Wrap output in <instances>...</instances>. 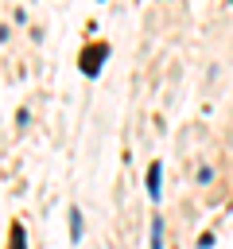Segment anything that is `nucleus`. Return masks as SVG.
<instances>
[{
	"instance_id": "1",
	"label": "nucleus",
	"mask_w": 233,
	"mask_h": 249,
	"mask_svg": "<svg viewBox=\"0 0 233 249\" xmlns=\"http://www.w3.org/2000/svg\"><path fill=\"white\" fill-rule=\"evenodd\" d=\"M105 58H109V43H85V47H82L78 66H82V74H85V78H97Z\"/></svg>"
},
{
	"instance_id": "2",
	"label": "nucleus",
	"mask_w": 233,
	"mask_h": 249,
	"mask_svg": "<svg viewBox=\"0 0 233 249\" xmlns=\"http://www.w3.org/2000/svg\"><path fill=\"white\" fill-rule=\"evenodd\" d=\"M144 187H148V198H151V202H159V198H163V160H151V163H148Z\"/></svg>"
},
{
	"instance_id": "3",
	"label": "nucleus",
	"mask_w": 233,
	"mask_h": 249,
	"mask_svg": "<svg viewBox=\"0 0 233 249\" xmlns=\"http://www.w3.org/2000/svg\"><path fill=\"white\" fill-rule=\"evenodd\" d=\"M66 218H70V241L82 245V237H85V214H82V206L74 202V206L66 210Z\"/></svg>"
},
{
	"instance_id": "4",
	"label": "nucleus",
	"mask_w": 233,
	"mask_h": 249,
	"mask_svg": "<svg viewBox=\"0 0 233 249\" xmlns=\"http://www.w3.org/2000/svg\"><path fill=\"white\" fill-rule=\"evenodd\" d=\"M8 249H27V230H23V222H12V233H8Z\"/></svg>"
},
{
	"instance_id": "5",
	"label": "nucleus",
	"mask_w": 233,
	"mask_h": 249,
	"mask_svg": "<svg viewBox=\"0 0 233 249\" xmlns=\"http://www.w3.org/2000/svg\"><path fill=\"white\" fill-rule=\"evenodd\" d=\"M148 249H163V218H159V214L151 218V230H148Z\"/></svg>"
},
{
	"instance_id": "6",
	"label": "nucleus",
	"mask_w": 233,
	"mask_h": 249,
	"mask_svg": "<svg viewBox=\"0 0 233 249\" xmlns=\"http://www.w3.org/2000/svg\"><path fill=\"white\" fill-rule=\"evenodd\" d=\"M194 183H202V187H206V183H214V163H202V167L194 171Z\"/></svg>"
},
{
	"instance_id": "7",
	"label": "nucleus",
	"mask_w": 233,
	"mask_h": 249,
	"mask_svg": "<svg viewBox=\"0 0 233 249\" xmlns=\"http://www.w3.org/2000/svg\"><path fill=\"white\" fill-rule=\"evenodd\" d=\"M16 124H19V128H27V124H31V109H27V105H19V109H16Z\"/></svg>"
},
{
	"instance_id": "8",
	"label": "nucleus",
	"mask_w": 233,
	"mask_h": 249,
	"mask_svg": "<svg viewBox=\"0 0 233 249\" xmlns=\"http://www.w3.org/2000/svg\"><path fill=\"white\" fill-rule=\"evenodd\" d=\"M214 241H217V237L206 230V233H198V241H194V245H198V249H214Z\"/></svg>"
}]
</instances>
